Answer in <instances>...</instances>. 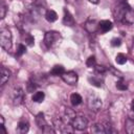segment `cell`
<instances>
[{
	"label": "cell",
	"instance_id": "26",
	"mask_svg": "<svg viewBox=\"0 0 134 134\" xmlns=\"http://www.w3.org/2000/svg\"><path fill=\"white\" fill-rule=\"evenodd\" d=\"M106 70H107V68L105 66H103V65H95V72L96 73L103 74V73L106 72Z\"/></svg>",
	"mask_w": 134,
	"mask_h": 134
},
{
	"label": "cell",
	"instance_id": "8",
	"mask_svg": "<svg viewBox=\"0 0 134 134\" xmlns=\"http://www.w3.org/2000/svg\"><path fill=\"white\" fill-rule=\"evenodd\" d=\"M98 23H99V22H97L96 20L90 19V20H88V21L85 23V28H86V30H87L88 32L94 34L95 31L98 30Z\"/></svg>",
	"mask_w": 134,
	"mask_h": 134
},
{
	"label": "cell",
	"instance_id": "10",
	"mask_svg": "<svg viewBox=\"0 0 134 134\" xmlns=\"http://www.w3.org/2000/svg\"><path fill=\"white\" fill-rule=\"evenodd\" d=\"M112 27H113V24H112V22L109 21V20H102V21L98 23V30H99L100 32H103V34H105V32L111 30Z\"/></svg>",
	"mask_w": 134,
	"mask_h": 134
},
{
	"label": "cell",
	"instance_id": "31",
	"mask_svg": "<svg viewBox=\"0 0 134 134\" xmlns=\"http://www.w3.org/2000/svg\"><path fill=\"white\" fill-rule=\"evenodd\" d=\"M89 2H91V3H93V4H96V3H98V0H88Z\"/></svg>",
	"mask_w": 134,
	"mask_h": 134
},
{
	"label": "cell",
	"instance_id": "5",
	"mask_svg": "<svg viewBox=\"0 0 134 134\" xmlns=\"http://www.w3.org/2000/svg\"><path fill=\"white\" fill-rule=\"evenodd\" d=\"M62 80L67 84V85H70V86H74L76 85L77 83V80H79V76L76 74V72L74 71H65L62 75H61Z\"/></svg>",
	"mask_w": 134,
	"mask_h": 134
},
{
	"label": "cell",
	"instance_id": "3",
	"mask_svg": "<svg viewBox=\"0 0 134 134\" xmlns=\"http://www.w3.org/2000/svg\"><path fill=\"white\" fill-rule=\"evenodd\" d=\"M10 98H12V103L15 105V106H19L23 103V99H24V92L22 90L21 87H15L13 90H12V93H10Z\"/></svg>",
	"mask_w": 134,
	"mask_h": 134
},
{
	"label": "cell",
	"instance_id": "4",
	"mask_svg": "<svg viewBox=\"0 0 134 134\" xmlns=\"http://www.w3.org/2000/svg\"><path fill=\"white\" fill-rule=\"evenodd\" d=\"M87 105H88V108L93 111V112H97L102 109L103 107V103H102V99L95 95H90L88 97V102H87Z\"/></svg>",
	"mask_w": 134,
	"mask_h": 134
},
{
	"label": "cell",
	"instance_id": "28",
	"mask_svg": "<svg viewBox=\"0 0 134 134\" xmlns=\"http://www.w3.org/2000/svg\"><path fill=\"white\" fill-rule=\"evenodd\" d=\"M36 87H37V85L34 84L31 81H29V82L27 83V92H32V91L36 89Z\"/></svg>",
	"mask_w": 134,
	"mask_h": 134
},
{
	"label": "cell",
	"instance_id": "21",
	"mask_svg": "<svg viewBox=\"0 0 134 134\" xmlns=\"http://www.w3.org/2000/svg\"><path fill=\"white\" fill-rule=\"evenodd\" d=\"M64 72H65V69H64V67L62 65H55L51 69V73L53 75H62Z\"/></svg>",
	"mask_w": 134,
	"mask_h": 134
},
{
	"label": "cell",
	"instance_id": "20",
	"mask_svg": "<svg viewBox=\"0 0 134 134\" xmlns=\"http://www.w3.org/2000/svg\"><path fill=\"white\" fill-rule=\"evenodd\" d=\"M45 98V94L43 91H37L34 95H32V100L35 103H42Z\"/></svg>",
	"mask_w": 134,
	"mask_h": 134
},
{
	"label": "cell",
	"instance_id": "1",
	"mask_svg": "<svg viewBox=\"0 0 134 134\" xmlns=\"http://www.w3.org/2000/svg\"><path fill=\"white\" fill-rule=\"evenodd\" d=\"M61 39H62V37L59 31L49 30L44 36V43L48 48H50V47H53L54 45H57L58 43H60Z\"/></svg>",
	"mask_w": 134,
	"mask_h": 134
},
{
	"label": "cell",
	"instance_id": "29",
	"mask_svg": "<svg viewBox=\"0 0 134 134\" xmlns=\"http://www.w3.org/2000/svg\"><path fill=\"white\" fill-rule=\"evenodd\" d=\"M116 88L119 89V90H126L128 87H127V85L125 83H122L121 81H119V82L116 83Z\"/></svg>",
	"mask_w": 134,
	"mask_h": 134
},
{
	"label": "cell",
	"instance_id": "16",
	"mask_svg": "<svg viewBox=\"0 0 134 134\" xmlns=\"http://www.w3.org/2000/svg\"><path fill=\"white\" fill-rule=\"evenodd\" d=\"M45 18H46V20H47L48 22H54V21H57V19H58V15H57V13H55L54 10L49 9V10L46 12Z\"/></svg>",
	"mask_w": 134,
	"mask_h": 134
},
{
	"label": "cell",
	"instance_id": "22",
	"mask_svg": "<svg viewBox=\"0 0 134 134\" xmlns=\"http://www.w3.org/2000/svg\"><path fill=\"white\" fill-rule=\"evenodd\" d=\"M115 61H116L117 64H119V65H124V64L127 63L128 59H127V57H126L124 53H118V54L116 55V58H115Z\"/></svg>",
	"mask_w": 134,
	"mask_h": 134
},
{
	"label": "cell",
	"instance_id": "30",
	"mask_svg": "<svg viewBox=\"0 0 134 134\" xmlns=\"http://www.w3.org/2000/svg\"><path fill=\"white\" fill-rule=\"evenodd\" d=\"M131 110H132V112H134V99L131 103Z\"/></svg>",
	"mask_w": 134,
	"mask_h": 134
},
{
	"label": "cell",
	"instance_id": "6",
	"mask_svg": "<svg viewBox=\"0 0 134 134\" xmlns=\"http://www.w3.org/2000/svg\"><path fill=\"white\" fill-rule=\"evenodd\" d=\"M71 125L74 129L79 130V131H82V130H85L88 126V120L86 119V117L84 116H75L72 121H71Z\"/></svg>",
	"mask_w": 134,
	"mask_h": 134
},
{
	"label": "cell",
	"instance_id": "9",
	"mask_svg": "<svg viewBox=\"0 0 134 134\" xmlns=\"http://www.w3.org/2000/svg\"><path fill=\"white\" fill-rule=\"evenodd\" d=\"M88 81L91 85L95 86V87H102L104 84V79L102 76V74L97 73V75H91L88 77Z\"/></svg>",
	"mask_w": 134,
	"mask_h": 134
},
{
	"label": "cell",
	"instance_id": "32",
	"mask_svg": "<svg viewBox=\"0 0 134 134\" xmlns=\"http://www.w3.org/2000/svg\"><path fill=\"white\" fill-rule=\"evenodd\" d=\"M120 1H126V0H120Z\"/></svg>",
	"mask_w": 134,
	"mask_h": 134
},
{
	"label": "cell",
	"instance_id": "24",
	"mask_svg": "<svg viewBox=\"0 0 134 134\" xmlns=\"http://www.w3.org/2000/svg\"><path fill=\"white\" fill-rule=\"evenodd\" d=\"M86 65H87V67H95V65H96L95 57L94 55H90L86 61Z\"/></svg>",
	"mask_w": 134,
	"mask_h": 134
},
{
	"label": "cell",
	"instance_id": "12",
	"mask_svg": "<svg viewBox=\"0 0 134 134\" xmlns=\"http://www.w3.org/2000/svg\"><path fill=\"white\" fill-rule=\"evenodd\" d=\"M63 24L66 26H73L74 25V19L72 15L67 10L66 8L64 9V17H63Z\"/></svg>",
	"mask_w": 134,
	"mask_h": 134
},
{
	"label": "cell",
	"instance_id": "2",
	"mask_svg": "<svg viewBox=\"0 0 134 134\" xmlns=\"http://www.w3.org/2000/svg\"><path fill=\"white\" fill-rule=\"evenodd\" d=\"M12 32L7 28H2L0 31V45L3 49L9 50L12 48Z\"/></svg>",
	"mask_w": 134,
	"mask_h": 134
},
{
	"label": "cell",
	"instance_id": "14",
	"mask_svg": "<svg viewBox=\"0 0 134 134\" xmlns=\"http://www.w3.org/2000/svg\"><path fill=\"white\" fill-rule=\"evenodd\" d=\"M125 128H126V132L128 134H134V119L132 118H127L126 119V124H125Z\"/></svg>",
	"mask_w": 134,
	"mask_h": 134
},
{
	"label": "cell",
	"instance_id": "23",
	"mask_svg": "<svg viewBox=\"0 0 134 134\" xmlns=\"http://www.w3.org/2000/svg\"><path fill=\"white\" fill-rule=\"evenodd\" d=\"M6 12H7V6L4 3V1H1V5H0V18L1 19H3L5 17Z\"/></svg>",
	"mask_w": 134,
	"mask_h": 134
},
{
	"label": "cell",
	"instance_id": "27",
	"mask_svg": "<svg viewBox=\"0 0 134 134\" xmlns=\"http://www.w3.org/2000/svg\"><path fill=\"white\" fill-rule=\"evenodd\" d=\"M121 44V40L119 39V38H113L112 40H111V45L113 46V47H117V46H119Z\"/></svg>",
	"mask_w": 134,
	"mask_h": 134
},
{
	"label": "cell",
	"instance_id": "19",
	"mask_svg": "<svg viewBox=\"0 0 134 134\" xmlns=\"http://www.w3.org/2000/svg\"><path fill=\"white\" fill-rule=\"evenodd\" d=\"M28 129H29V125H28L27 121H25V120L19 121V124H18V131L20 133L24 134V133H26L28 131Z\"/></svg>",
	"mask_w": 134,
	"mask_h": 134
},
{
	"label": "cell",
	"instance_id": "17",
	"mask_svg": "<svg viewBox=\"0 0 134 134\" xmlns=\"http://www.w3.org/2000/svg\"><path fill=\"white\" fill-rule=\"evenodd\" d=\"M22 39H23L25 45H27V46H32L34 43H35V39H34V37H32L30 34L25 32V34L22 36Z\"/></svg>",
	"mask_w": 134,
	"mask_h": 134
},
{
	"label": "cell",
	"instance_id": "15",
	"mask_svg": "<svg viewBox=\"0 0 134 134\" xmlns=\"http://www.w3.org/2000/svg\"><path fill=\"white\" fill-rule=\"evenodd\" d=\"M9 77H10V71L5 67H2L1 68V85L3 86L8 81Z\"/></svg>",
	"mask_w": 134,
	"mask_h": 134
},
{
	"label": "cell",
	"instance_id": "18",
	"mask_svg": "<svg viewBox=\"0 0 134 134\" xmlns=\"http://www.w3.org/2000/svg\"><path fill=\"white\" fill-rule=\"evenodd\" d=\"M82 100H83V98H82V96H81L79 93H72V94L70 95V102H71V104H72L73 106L80 105V104L82 103Z\"/></svg>",
	"mask_w": 134,
	"mask_h": 134
},
{
	"label": "cell",
	"instance_id": "13",
	"mask_svg": "<svg viewBox=\"0 0 134 134\" xmlns=\"http://www.w3.org/2000/svg\"><path fill=\"white\" fill-rule=\"evenodd\" d=\"M36 124H37V126H38L40 129H42V131H43L45 128L48 127L47 121H46V119H45V117H44V114H43L42 112H40V113L36 116Z\"/></svg>",
	"mask_w": 134,
	"mask_h": 134
},
{
	"label": "cell",
	"instance_id": "11",
	"mask_svg": "<svg viewBox=\"0 0 134 134\" xmlns=\"http://www.w3.org/2000/svg\"><path fill=\"white\" fill-rule=\"evenodd\" d=\"M122 23H127V24H133L134 23V10L129 7L122 18Z\"/></svg>",
	"mask_w": 134,
	"mask_h": 134
},
{
	"label": "cell",
	"instance_id": "7",
	"mask_svg": "<svg viewBox=\"0 0 134 134\" xmlns=\"http://www.w3.org/2000/svg\"><path fill=\"white\" fill-rule=\"evenodd\" d=\"M91 132L96 134H106L112 132V129L108 124H95L91 127Z\"/></svg>",
	"mask_w": 134,
	"mask_h": 134
},
{
	"label": "cell",
	"instance_id": "25",
	"mask_svg": "<svg viewBox=\"0 0 134 134\" xmlns=\"http://www.w3.org/2000/svg\"><path fill=\"white\" fill-rule=\"evenodd\" d=\"M26 52V47H25V45L24 44H19V46H18V50H17V55H22V54H24Z\"/></svg>",
	"mask_w": 134,
	"mask_h": 134
}]
</instances>
